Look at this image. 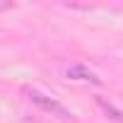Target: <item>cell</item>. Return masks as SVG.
<instances>
[{
  "mask_svg": "<svg viewBox=\"0 0 123 123\" xmlns=\"http://www.w3.org/2000/svg\"><path fill=\"white\" fill-rule=\"evenodd\" d=\"M68 77L70 80H82V82H92V85H99L101 80L92 73V70H87L85 65H73L70 70H68Z\"/></svg>",
  "mask_w": 123,
  "mask_h": 123,
  "instance_id": "7a4b0ae2",
  "label": "cell"
},
{
  "mask_svg": "<svg viewBox=\"0 0 123 123\" xmlns=\"http://www.w3.org/2000/svg\"><path fill=\"white\" fill-rule=\"evenodd\" d=\"M27 97H29V101H31V104H36L39 109L48 111L51 116H58L60 121H70V118H73V111H68L60 101H55V99L46 97V94H43V92H39V89H27Z\"/></svg>",
  "mask_w": 123,
  "mask_h": 123,
  "instance_id": "6da1fadb",
  "label": "cell"
},
{
  "mask_svg": "<svg viewBox=\"0 0 123 123\" xmlns=\"http://www.w3.org/2000/svg\"><path fill=\"white\" fill-rule=\"evenodd\" d=\"M97 104H99V106H101V109L106 111V116H111L113 121H118V123H123V111H118V109H116L113 104H109V101H106L104 97H97Z\"/></svg>",
  "mask_w": 123,
  "mask_h": 123,
  "instance_id": "3957f363",
  "label": "cell"
}]
</instances>
